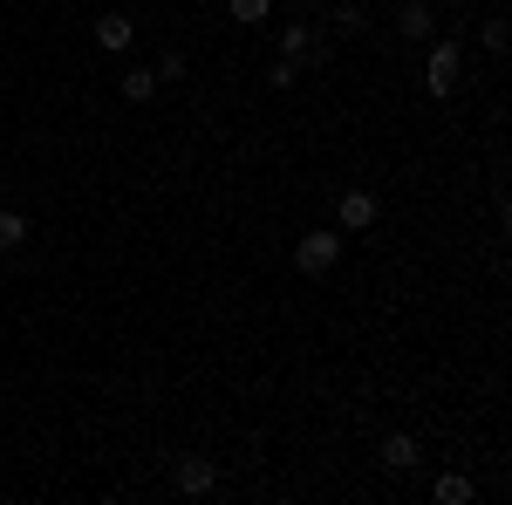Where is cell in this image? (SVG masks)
Listing matches in <instances>:
<instances>
[{
  "label": "cell",
  "instance_id": "obj_1",
  "mask_svg": "<svg viewBox=\"0 0 512 505\" xmlns=\"http://www.w3.org/2000/svg\"><path fill=\"white\" fill-rule=\"evenodd\" d=\"M458 76H465V41H437L431 62H424V89H431V96H451Z\"/></svg>",
  "mask_w": 512,
  "mask_h": 505
},
{
  "label": "cell",
  "instance_id": "obj_2",
  "mask_svg": "<svg viewBox=\"0 0 512 505\" xmlns=\"http://www.w3.org/2000/svg\"><path fill=\"white\" fill-rule=\"evenodd\" d=\"M335 260H342V233H308L301 246H294V267L308 273V280H321Z\"/></svg>",
  "mask_w": 512,
  "mask_h": 505
},
{
  "label": "cell",
  "instance_id": "obj_3",
  "mask_svg": "<svg viewBox=\"0 0 512 505\" xmlns=\"http://www.w3.org/2000/svg\"><path fill=\"white\" fill-rule=\"evenodd\" d=\"M342 233H369L376 219H383V205H376V192H342Z\"/></svg>",
  "mask_w": 512,
  "mask_h": 505
},
{
  "label": "cell",
  "instance_id": "obj_4",
  "mask_svg": "<svg viewBox=\"0 0 512 505\" xmlns=\"http://www.w3.org/2000/svg\"><path fill=\"white\" fill-rule=\"evenodd\" d=\"M89 35H96V48L123 55V48L137 41V21H130V14H96V28H89Z\"/></svg>",
  "mask_w": 512,
  "mask_h": 505
},
{
  "label": "cell",
  "instance_id": "obj_5",
  "mask_svg": "<svg viewBox=\"0 0 512 505\" xmlns=\"http://www.w3.org/2000/svg\"><path fill=\"white\" fill-rule=\"evenodd\" d=\"M178 492H192V499L219 492V465L212 458H178Z\"/></svg>",
  "mask_w": 512,
  "mask_h": 505
},
{
  "label": "cell",
  "instance_id": "obj_6",
  "mask_svg": "<svg viewBox=\"0 0 512 505\" xmlns=\"http://www.w3.org/2000/svg\"><path fill=\"white\" fill-rule=\"evenodd\" d=\"M376 465L383 471H417V437H410V430H390L383 451H376Z\"/></svg>",
  "mask_w": 512,
  "mask_h": 505
},
{
  "label": "cell",
  "instance_id": "obj_7",
  "mask_svg": "<svg viewBox=\"0 0 512 505\" xmlns=\"http://www.w3.org/2000/svg\"><path fill=\"white\" fill-rule=\"evenodd\" d=\"M396 35H403V41H431L437 35V14L424 7V0H410V7L396 14Z\"/></svg>",
  "mask_w": 512,
  "mask_h": 505
},
{
  "label": "cell",
  "instance_id": "obj_8",
  "mask_svg": "<svg viewBox=\"0 0 512 505\" xmlns=\"http://www.w3.org/2000/svg\"><path fill=\"white\" fill-rule=\"evenodd\" d=\"M158 96V69H130L123 76V103H151Z\"/></svg>",
  "mask_w": 512,
  "mask_h": 505
},
{
  "label": "cell",
  "instance_id": "obj_9",
  "mask_svg": "<svg viewBox=\"0 0 512 505\" xmlns=\"http://www.w3.org/2000/svg\"><path fill=\"white\" fill-rule=\"evenodd\" d=\"M308 48H315V41H308V21H287V28H280V55H287V62H301Z\"/></svg>",
  "mask_w": 512,
  "mask_h": 505
},
{
  "label": "cell",
  "instance_id": "obj_10",
  "mask_svg": "<svg viewBox=\"0 0 512 505\" xmlns=\"http://www.w3.org/2000/svg\"><path fill=\"white\" fill-rule=\"evenodd\" d=\"M472 499V478H465V471H444V478H437V505H465Z\"/></svg>",
  "mask_w": 512,
  "mask_h": 505
},
{
  "label": "cell",
  "instance_id": "obj_11",
  "mask_svg": "<svg viewBox=\"0 0 512 505\" xmlns=\"http://www.w3.org/2000/svg\"><path fill=\"white\" fill-rule=\"evenodd\" d=\"M226 7H233V21H239V28H260V21L274 14V0H226Z\"/></svg>",
  "mask_w": 512,
  "mask_h": 505
},
{
  "label": "cell",
  "instance_id": "obj_12",
  "mask_svg": "<svg viewBox=\"0 0 512 505\" xmlns=\"http://www.w3.org/2000/svg\"><path fill=\"white\" fill-rule=\"evenodd\" d=\"M21 239H28V219L21 212H0V253H14Z\"/></svg>",
  "mask_w": 512,
  "mask_h": 505
},
{
  "label": "cell",
  "instance_id": "obj_13",
  "mask_svg": "<svg viewBox=\"0 0 512 505\" xmlns=\"http://www.w3.org/2000/svg\"><path fill=\"white\" fill-rule=\"evenodd\" d=\"M294 76H301V62H287V55H280L274 69H267V82H274V89H294Z\"/></svg>",
  "mask_w": 512,
  "mask_h": 505
},
{
  "label": "cell",
  "instance_id": "obj_14",
  "mask_svg": "<svg viewBox=\"0 0 512 505\" xmlns=\"http://www.w3.org/2000/svg\"><path fill=\"white\" fill-rule=\"evenodd\" d=\"M308 7H335V0H308Z\"/></svg>",
  "mask_w": 512,
  "mask_h": 505
}]
</instances>
